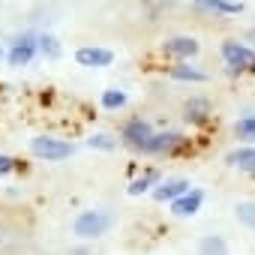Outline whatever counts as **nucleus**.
Segmentation results:
<instances>
[{
    "label": "nucleus",
    "mask_w": 255,
    "mask_h": 255,
    "mask_svg": "<svg viewBox=\"0 0 255 255\" xmlns=\"http://www.w3.org/2000/svg\"><path fill=\"white\" fill-rule=\"evenodd\" d=\"M222 51V60L228 63V72L231 75H240V72H255V48L249 42H237V39H225L219 45Z\"/></svg>",
    "instance_id": "1"
},
{
    "label": "nucleus",
    "mask_w": 255,
    "mask_h": 255,
    "mask_svg": "<svg viewBox=\"0 0 255 255\" xmlns=\"http://www.w3.org/2000/svg\"><path fill=\"white\" fill-rule=\"evenodd\" d=\"M72 144L69 141H63V138H54V135H36L33 141H30V153L36 156V159H42V162H63V159H69L72 156Z\"/></svg>",
    "instance_id": "2"
},
{
    "label": "nucleus",
    "mask_w": 255,
    "mask_h": 255,
    "mask_svg": "<svg viewBox=\"0 0 255 255\" xmlns=\"http://www.w3.org/2000/svg\"><path fill=\"white\" fill-rule=\"evenodd\" d=\"M108 228H111V216L105 210H84V213H78V219L72 225L75 237H81V240H96Z\"/></svg>",
    "instance_id": "3"
},
{
    "label": "nucleus",
    "mask_w": 255,
    "mask_h": 255,
    "mask_svg": "<svg viewBox=\"0 0 255 255\" xmlns=\"http://www.w3.org/2000/svg\"><path fill=\"white\" fill-rule=\"evenodd\" d=\"M186 144H189V138H186L183 132L168 129V132H153L141 153H147V156H174V153H180Z\"/></svg>",
    "instance_id": "4"
},
{
    "label": "nucleus",
    "mask_w": 255,
    "mask_h": 255,
    "mask_svg": "<svg viewBox=\"0 0 255 255\" xmlns=\"http://www.w3.org/2000/svg\"><path fill=\"white\" fill-rule=\"evenodd\" d=\"M150 135H153V126L144 120V117H129L123 123V129H120V141L129 147V150H144V144L150 141Z\"/></svg>",
    "instance_id": "5"
},
{
    "label": "nucleus",
    "mask_w": 255,
    "mask_h": 255,
    "mask_svg": "<svg viewBox=\"0 0 255 255\" xmlns=\"http://www.w3.org/2000/svg\"><path fill=\"white\" fill-rule=\"evenodd\" d=\"M198 51H201V42H198L195 36H171V39L162 42V54H165V57H174L177 63L198 57Z\"/></svg>",
    "instance_id": "6"
},
{
    "label": "nucleus",
    "mask_w": 255,
    "mask_h": 255,
    "mask_svg": "<svg viewBox=\"0 0 255 255\" xmlns=\"http://www.w3.org/2000/svg\"><path fill=\"white\" fill-rule=\"evenodd\" d=\"M36 51H39V36L24 33V36H18V39L12 42V48H9V54H6V63H9V66H27V63L36 57Z\"/></svg>",
    "instance_id": "7"
},
{
    "label": "nucleus",
    "mask_w": 255,
    "mask_h": 255,
    "mask_svg": "<svg viewBox=\"0 0 255 255\" xmlns=\"http://www.w3.org/2000/svg\"><path fill=\"white\" fill-rule=\"evenodd\" d=\"M111 60H114V51H108L102 45H84L75 51V63L87 66V69H105V66H111Z\"/></svg>",
    "instance_id": "8"
},
{
    "label": "nucleus",
    "mask_w": 255,
    "mask_h": 255,
    "mask_svg": "<svg viewBox=\"0 0 255 255\" xmlns=\"http://www.w3.org/2000/svg\"><path fill=\"white\" fill-rule=\"evenodd\" d=\"M201 204H204V192L192 186L189 192H183L180 198H174V201H171V213H174V216H180V219H186V216H195V213L201 210Z\"/></svg>",
    "instance_id": "9"
},
{
    "label": "nucleus",
    "mask_w": 255,
    "mask_h": 255,
    "mask_svg": "<svg viewBox=\"0 0 255 255\" xmlns=\"http://www.w3.org/2000/svg\"><path fill=\"white\" fill-rule=\"evenodd\" d=\"M210 114H213V108H210V99H204V96H189V99L183 102V117H186V123H192V126L207 123Z\"/></svg>",
    "instance_id": "10"
},
{
    "label": "nucleus",
    "mask_w": 255,
    "mask_h": 255,
    "mask_svg": "<svg viewBox=\"0 0 255 255\" xmlns=\"http://www.w3.org/2000/svg\"><path fill=\"white\" fill-rule=\"evenodd\" d=\"M192 189V183L186 180V177H171V180H159L156 186H153V198L156 201H174V198H180L183 192H189Z\"/></svg>",
    "instance_id": "11"
},
{
    "label": "nucleus",
    "mask_w": 255,
    "mask_h": 255,
    "mask_svg": "<svg viewBox=\"0 0 255 255\" xmlns=\"http://www.w3.org/2000/svg\"><path fill=\"white\" fill-rule=\"evenodd\" d=\"M168 75H171L174 81H186V84H204V81H207V72L198 69L192 60H180L177 66L168 69Z\"/></svg>",
    "instance_id": "12"
},
{
    "label": "nucleus",
    "mask_w": 255,
    "mask_h": 255,
    "mask_svg": "<svg viewBox=\"0 0 255 255\" xmlns=\"http://www.w3.org/2000/svg\"><path fill=\"white\" fill-rule=\"evenodd\" d=\"M195 9L201 12H213V15H240L243 6L234 3V0H192Z\"/></svg>",
    "instance_id": "13"
},
{
    "label": "nucleus",
    "mask_w": 255,
    "mask_h": 255,
    "mask_svg": "<svg viewBox=\"0 0 255 255\" xmlns=\"http://www.w3.org/2000/svg\"><path fill=\"white\" fill-rule=\"evenodd\" d=\"M225 159H228V165H234V168H240V171H246V174H255V147H252V144L231 150Z\"/></svg>",
    "instance_id": "14"
},
{
    "label": "nucleus",
    "mask_w": 255,
    "mask_h": 255,
    "mask_svg": "<svg viewBox=\"0 0 255 255\" xmlns=\"http://www.w3.org/2000/svg\"><path fill=\"white\" fill-rule=\"evenodd\" d=\"M162 177H159V171L156 168H150V171H144L141 177H135L132 183H129V189H126V192H129V195H144V192H153V186L159 183Z\"/></svg>",
    "instance_id": "15"
},
{
    "label": "nucleus",
    "mask_w": 255,
    "mask_h": 255,
    "mask_svg": "<svg viewBox=\"0 0 255 255\" xmlns=\"http://www.w3.org/2000/svg\"><path fill=\"white\" fill-rule=\"evenodd\" d=\"M198 255H228V243L219 234H207L198 240Z\"/></svg>",
    "instance_id": "16"
},
{
    "label": "nucleus",
    "mask_w": 255,
    "mask_h": 255,
    "mask_svg": "<svg viewBox=\"0 0 255 255\" xmlns=\"http://www.w3.org/2000/svg\"><path fill=\"white\" fill-rule=\"evenodd\" d=\"M234 135H237L240 141H246V144L255 141V114H243V117L234 123Z\"/></svg>",
    "instance_id": "17"
},
{
    "label": "nucleus",
    "mask_w": 255,
    "mask_h": 255,
    "mask_svg": "<svg viewBox=\"0 0 255 255\" xmlns=\"http://www.w3.org/2000/svg\"><path fill=\"white\" fill-rule=\"evenodd\" d=\"M234 216H237L246 228L255 231V201H240V204H234Z\"/></svg>",
    "instance_id": "18"
},
{
    "label": "nucleus",
    "mask_w": 255,
    "mask_h": 255,
    "mask_svg": "<svg viewBox=\"0 0 255 255\" xmlns=\"http://www.w3.org/2000/svg\"><path fill=\"white\" fill-rule=\"evenodd\" d=\"M123 105H126V93H123V90L111 87V90L102 93V108H108V111H120Z\"/></svg>",
    "instance_id": "19"
},
{
    "label": "nucleus",
    "mask_w": 255,
    "mask_h": 255,
    "mask_svg": "<svg viewBox=\"0 0 255 255\" xmlns=\"http://www.w3.org/2000/svg\"><path fill=\"white\" fill-rule=\"evenodd\" d=\"M39 51H42V54H45L48 60H57L63 48H60V42H57V39H54L51 33H42V36H39Z\"/></svg>",
    "instance_id": "20"
},
{
    "label": "nucleus",
    "mask_w": 255,
    "mask_h": 255,
    "mask_svg": "<svg viewBox=\"0 0 255 255\" xmlns=\"http://www.w3.org/2000/svg\"><path fill=\"white\" fill-rule=\"evenodd\" d=\"M114 138L111 135H105V132H96V135H90L87 138V147H93V150H114Z\"/></svg>",
    "instance_id": "21"
},
{
    "label": "nucleus",
    "mask_w": 255,
    "mask_h": 255,
    "mask_svg": "<svg viewBox=\"0 0 255 255\" xmlns=\"http://www.w3.org/2000/svg\"><path fill=\"white\" fill-rule=\"evenodd\" d=\"M15 168H21V162H15V159L6 156V153H0V177H3V174H12Z\"/></svg>",
    "instance_id": "22"
},
{
    "label": "nucleus",
    "mask_w": 255,
    "mask_h": 255,
    "mask_svg": "<svg viewBox=\"0 0 255 255\" xmlns=\"http://www.w3.org/2000/svg\"><path fill=\"white\" fill-rule=\"evenodd\" d=\"M246 42L255 48V27H249V30H246Z\"/></svg>",
    "instance_id": "23"
},
{
    "label": "nucleus",
    "mask_w": 255,
    "mask_h": 255,
    "mask_svg": "<svg viewBox=\"0 0 255 255\" xmlns=\"http://www.w3.org/2000/svg\"><path fill=\"white\" fill-rule=\"evenodd\" d=\"M0 57H3V51H0Z\"/></svg>",
    "instance_id": "24"
}]
</instances>
